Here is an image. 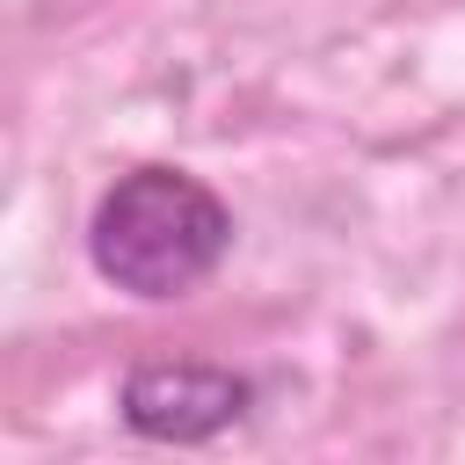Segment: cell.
I'll return each instance as SVG.
<instances>
[{
	"label": "cell",
	"instance_id": "1",
	"mask_svg": "<svg viewBox=\"0 0 465 465\" xmlns=\"http://www.w3.org/2000/svg\"><path fill=\"white\" fill-rule=\"evenodd\" d=\"M225 254H232V211L189 167H131L102 189L87 218L94 276L145 305L203 291Z\"/></svg>",
	"mask_w": 465,
	"mask_h": 465
},
{
	"label": "cell",
	"instance_id": "2",
	"mask_svg": "<svg viewBox=\"0 0 465 465\" xmlns=\"http://www.w3.org/2000/svg\"><path fill=\"white\" fill-rule=\"evenodd\" d=\"M254 385L225 363H189V356H153L131 363L116 385V414L145 443H211L232 421H247Z\"/></svg>",
	"mask_w": 465,
	"mask_h": 465
}]
</instances>
